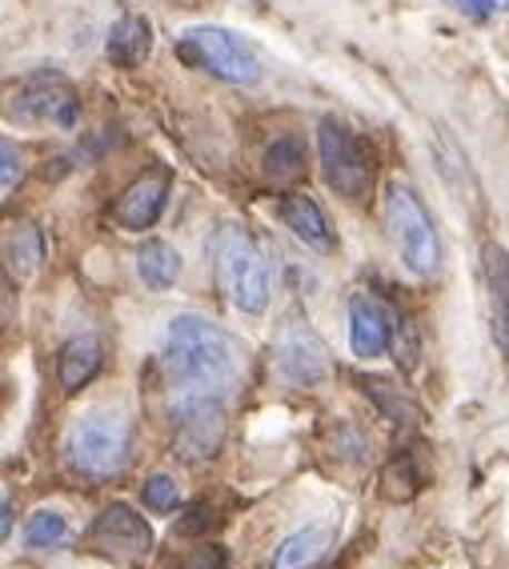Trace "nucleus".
<instances>
[{"mask_svg":"<svg viewBox=\"0 0 509 569\" xmlns=\"http://www.w3.org/2000/svg\"><path fill=\"white\" fill-rule=\"evenodd\" d=\"M89 546L101 558H112L117 566H141L153 553V529H149V521L133 506L112 501L89 526Z\"/></svg>","mask_w":509,"mask_h":569,"instance_id":"9","label":"nucleus"},{"mask_svg":"<svg viewBox=\"0 0 509 569\" xmlns=\"http://www.w3.org/2000/svg\"><path fill=\"white\" fill-rule=\"evenodd\" d=\"M353 386L361 389V393L377 406V413L386 417V421H393V426H418L421 421V406L406 393V389L393 386L389 377H366L361 373V377H353Z\"/></svg>","mask_w":509,"mask_h":569,"instance_id":"18","label":"nucleus"},{"mask_svg":"<svg viewBox=\"0 0 509 569\" xmlns=\"http://www.w3.org/2000/svg\"><path fill=\"white\" fill-rule=\"evenodd\" d=\"M169 189H173V173L169 169H149V173L137 177L121 197H117V209H112V221L121 224L124 233H144L161 221L164 204H169Z\"/></svg>","mask_w":509,"mask_h":569,"instance_id":"10","label":"nucleus"},{"mask_svg":"<svg viewBox=\"0 0 509 569\" xmlns=\"http://www.w3.org/2000/svg\"><path fill=\"white\" fill-rule=\"evenodd\" d=\"M0 193L9 197L12 189H17V181H21V153H17V144H12V137H4L0 141Z\"/></svg>","mask_w":509,"mask_h":569,"instance_id":"27","label":"nucleus"},{"mask_svg":"<svg viewBox=\"0 0 509 569\" xmlns=\"http://www.w3.org/2000/svg\"><path fill=\"white\" fill-rule=\"evenodd\" d=\"M273 357L277 373L289 389H313L329 377V349L317 337V329L309 326V317L289 313L273 337Z\"/></svg>","mask_w":509,"mask_h":569,"instance_id":"8","label":"nucleus"},{"mask_svg":"<svg viewBox=\"0 0 509 569\" xmlns=\"http://www.w3.org/2000/svg\"><path fill=\"white\" fill-rule=\"evenodd\" d=\"M329 549V529L326 526H309L289 533L273 553V566L269 569H313L317 561L326 558Z\"/></svg>","mask_w":509,"mask_h":569,"instance_id":"19","label":"nucleus"},{"mask_svg":"<svg viewBox=\"0 0 509 569\" xmlns=\"http://www.w3.org/2000/svg\"><path fill=\"white\" fill-rule=\"evenodd\" d=\"M241 346L217 321L181 313L164 333V369L173 397H217L229 401L241 386Z\"/></svg>","mask_w":509,"mask_h":569,"instance_id":"1","label":"nucleus"},{"mask_svg":"<svg viewBox=\"0 0 509 569\" xmlns=\"http://www.w3.org/2000/svg\"><path fill=\"white\" fill-rule=\"evenodd\" d=\"M133 458V421L121 409H92L69 429L64 461L84 481H112L121 478Z\"/></svg>","mask_w":509,"mask_h":569,"instance_id":"2","label":"nucleus"},{"mask_svg":"<svg viewBox=\"0 0 509 569\" xmlns=\"http://www.w3.org/2000/svg\"><path fill=\"white\" fill-rule=\"evenodd\" d=\"M177 57H181L184 64H193V69L213 72L217 81H229V84L261 81V61H257V52L249 49L241 37H233V32H224V29L181 32Z\"/></svg>","mask_w":509,"mask_h":569,"instance_id":"6","label":"nucleus"},{"mask_svg":"<svg viewBox=\"0 0 509 569\" xmlns=\"http://www.w3.org/2000/svg\"><path fill=\"white\" fill-rule=\"evenodd\" d=\"M149 52H153V24L144 21L141 12H124L121 21L109 29L104 57H109L117 69H137Z\"/></svg>","mask_w":509,"mask_h":569,"instance_id":"16","label":"nucleus"},{"mask_svg":"<svg viewBox=\"0 0 509 569\" xmlns=\"http://www.w3.org/2000/svg\"><path fill=\"white\" fill-rule=\"evenodd\" d=\"M169 4H181V9H201L204 0H169Z\"/></svg>","mask_w":509,"mask_h":569,"instance_id":"30","label":"nucleus"},{"mask_svg":"<svg viewBox=\"0 0 509 569\" xmlns=\"http://www.w3.org/2000/svg\"><path fill=\"white\" fill-rule=\"evenodd\" d=\"M77 97L64 81H41V84H29V89L12 101V117L17 121H29V124H57V129H72L77 124Z\"/></svg>","mask_w":509,"mask_h":569,"instance_id":"12","label":"nucleus"},{"mask_svg":"<svg viewBox=\"0 0 509 569\" xmlns=\"http://www.w3.org/2000/svg\"><path fill=\"white\" fill-rule=\"evenodd\" d=\"M317 149H321V173H326V184L337 197L346 201H361L373 184V157L346 124H337L333 117L321 121L317 129Z\"/></svg>","mask_w":509,"mask_h":569,"instance_id":"7","label":"nucleus"},{"mask_svg":"<svg viewBox=\"0 0 509 569\" xmlns=\"http://www.w3.org/2000/svg\"><path fill=\"white\" fill-rule=\"evenodd\" d=\"M141 501H144V509H153V513H173V509L181 506V486H177L173 478L157 473V478H149L141 486Z\"/></svg>","mask_w":509,"mask_h":569,"instance_id":"24","label":"nucleus"},{"mask_svg":"<svg viewBox=\"0 0 509 569\" xmlns=\"http://www.w3.org/2000/svg\"><path fill=\"white\" fill-rule=\"evenodd\" d=\"M173 458L184 466H209L221 453L224 433H229V401L217 397H173Z\"/></svg>","mask_w":509,"mask_h":569,"instance_id":"4","label":"nucleus"},{"mask_svg":"<svg viewBox=\"0 0 509 569\" xmlns=\"http://www.w3.org/2000/svg\"><path fill=\"white\" fill-rule=\"evenodd\" d=\"M44 261V233L37 224H17L9 237V269L17 277H32Z\"/></svg>","mask_w":509,"mask_h":569,"instance_id":"21","label":"nucleus"},{"mask_svg":"<svg viewBox=\"0 0 509 569\" xmlns=\"http://www.w3.org/2000/svg\"><path fill=\"white\" fill-rule=\"evenodd\" d=\"M301 173H306V149H301V141L281 137V141L269 144V153H266V177L269 181L293 184V181H301Z\"/></svg>","mask_w":509,"mask_h":569,"instance_id":"22","label":"nucleus"},{"mask_svg":"<svg viewBox=\"0 0 509 569\" xmlns=\"http://www.w3.org/2000/svg\"><path fill=\"white\" fill-rule=\"evenodd\" d=\"M498 4H501V9H506V4H509V0H498Z\"/></svg>","mask_w":509,"mask_h":569,"instance_id":"31","label":"nucleus"},{"mask_svg":"<svg viewBox=\"0 0 509 569\" xmlns=\"http://www.w3.org/2000/svg\"><path fill=\"white\" fill-rule=\"evenodd\" d=\"M173 569H229V553H224V546H197L181 553Z\"/></svg>","mask_w":509,"mask_h":569,"instance_id":"25","label":"nucleus"},{"mask_svg":"<svg viewBox=\"0 0 509 569\" xmlns=\"http://www.w3.org/2000/svg\"><path fill=\"white\" fill-rule=\"evenodd\" d=\"M393 337H398V317H393V309L381 297H349V346H353V357L373 361V357H381L393 346Z\"/></svg>","mask_w":509,"mask_h":569,"instance_id":"11","label":"nucleus"},{"mask_svg":"<svg viewBox=\"0 0 509 569\" xmlns=\"http://www.w3.org/2000/svg\"><path fill=\"white\" fill-rule=\"evenodd\" d=\"M137 273L141 281L153 289V293H164V289H173L177 277H181V253H177L169 241H144L141 253H137Z\"/></svg>","mask_w":509,"mask_h":569,"instance_id":"20","label":"nucleus"},{"mask_svg":"<svg viewBox=\"0 0 509 569\" xmlns=\"http://www.w3.org/2000/svg\"><path fill=\"white\" fill-rule=\"evenodd\" d=\"M481 264H486L489 284V333H493L498 353L509 361V253L501 244H486Z\"/></svg>","mask_w":509,"mask_h":569,"instance_id":"13","label":"nucleus"},{"mask_svg":"<svg viewBox=\"0 0 509 569\" xmlns=\"http://www.w3.org/2000/svg\"><path fill=\"white\" fill-rule=\"evenodd\" d=\"M429 486V469L418 449H398L381 469V493L389 501H413Z\"/></svg>","mask_w":509,"mask_h":569,"instance_id":"17","label":"nucleus"},{"mask_svg":"<svg viewBox=\"0 0 509 569\" xmlns=\"http://www.w3.org/2000/svg\"><path fill=\"white\" fill-rule=\"evenodd\" d=\"M386 217L389 229H393V241H398L401 257L418 277H433L441 269V237L433 217L426 213L421 197L409 189V184H393L386 197Z\"/></svg>","mask_w":509,"mask_h":569,"instance_id":"5","label":"nucleus"},{"mask_svg":"<svg viewBox=\"0 0 509 569\" xmlns=\"http://www.w3.org/2000/svg\"><path fill=\"white\" fill-rule=\"evenodd\" d=\"M0 533H4V538L12 533V501L9 498H4V509H0Z\"/></svg>","mask_w":509,"mask_h":569,"instance_id":"29","label":"nucleus"},{"mask_svg":"<svg viewBox=\"0 0 509 569\" xmlns=\"http://www.w3.org/2000/svg\"><path fill=\"white\" fill-rule=\"evenodd\" d=\"M101 366H104L101 341L92 333L72 337V341L61 346V353H57V381H61L64 393H81L92 377L101 373Z\"/></svg>","mask_w":509,"mask_h":569,"instance_id":"15","label":"nucleus"},{"mask_svg":"<svg viewBox=\"0 0 509 569\" xmlns=\"http://www.w3.org/2000/svg\"><path fill=\"white\" fill-rule=\"evenodd\" d=\"M281 221H286V229H293L297 241H306L309 249H317V253H333L337 241H333V229H329L326 213H321V204L313 201L309 193H286L281 197Z\"/></svg>","mask_w":509,"mask_h":569,"instance_id":"14","label":"nucleus"},{"mask_svg":"<svg viewBox=\"0 0 509 569\" xmlns=\"http://www.w3.org/2000/svg\"><path fill=\"white\" fill-rule=\"evenodd\" d=\"M213 269L221 293L241 309L244 317H261L269 309V293H273V277H269V261L261 253V244L253 237L229 224L221 229L213 244Z\"/></svg>","mask_w":509,"mask_h":569,"instance_id":"3","label":"nucleus"},{"mask_svg":"<svg viewBox=\"0 0 509 569\" xmlns=\"http://www.w3.org/2000/svg\"><path fill=\"white\" fill-rule=\"evenodd\" d=\"M217 506H209V501H193V506L184 509V518L177 521V533H184V538H189V533H209V526H217Z\"/></svg>","mask_w":509,"mask_h":569,"instance_id":"26","label":"nucleus"},{"mask_svg":"<svg viewBox=\"0 0 509 569\" xmlns=\"http://www.w3.org/2000/svg\"><path fill=\"white\" fill-rule=\"evenodd\" d=\"M446 4L469 17V21H486V17H493V9H501L498 0H446Z\"/></svg>","mask_w":509,"mask_h":569,"instance_id":"28","label":"nucleus"},{"mask_svg":"<svg viewBox=\"0 0 509 569\" xmlns=\"http://www.w3.org/2000/svg\"><path fill=\"white\" fill-rule=\"evenodd\" d=\"M24 546L29 549H64L72 546V529L61 513H52V509H41V513H32L29 526H24Z\"/></svg>","mask_w":509,"mask_h":569,"instance_id":"23","label":"nucleus"}]
</instances>
